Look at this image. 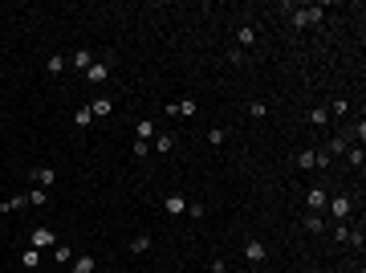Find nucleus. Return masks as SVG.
Listing matches in <instances>:
<instances>
[{
    "mask_svg": "<svg viewBox=\"0 0 366 273\" xmlns=\"http://www.w3.org/2000/svg\"><path fill=\"white\" fill-rule=\"evenodd\" d=\"M53 245H57L53 228H45V224H41V228H33V249H53Z\"/></svg>",
    "mask_w": 366,
    "mask_h": 273,
    "instance_id": "f257e3e1",
    "label": "nucleus"
},
{
    "mask_svg": "<svg viewBox=\"0 0 366 273\" xmlns=\"http://www.w3.org/2000/svg\"><path fill=\"white\" fill-rule=\"evenodd\" d=\"M106 78H110V65H106V61H94V65L86 69V82H94V86H102Z\"/></svg>",
    "mask_w": 366,
    "mask_h": 273,
    "instance_id": "f03ea898",
    "label": "nucleus"
},
{
    "mask_svg": "<svg viewBox=\"0 0 366 273\" xmlns=\"http://www.w3.org/2000/svg\"><path fill=\"white\" fill-rule=\"evenodd\" d=\"M314 21H321V8H297L293 12V25L301 29V25H314Z\"/></svg>",
    "mask_w": 366,
    "mask_h": 273,
    "instance_id": "7ed1b4c3",
    "label": "nucleus"
},
{
    "mask_svg": "<svg viewBox=\"0 0 366 273\" xmlns=\"http://www.w3.org/2000/svg\"><path fill=\"white\" fill-rule=\"evenodd\" d=\"M163 208H167V212H171V216H179V212H187V200H183V196H179V192H171V196H167V200H163Z\"/></svg>",
    "mask_w": 366,
    "mask_h": 273,
    "instance_id": "20e7f679",
    "label": "nucleus"
},
{
    "mask_svg": "<svg viewBox=\"0 0 366 273\" xmlns=\"http://www.w3.org/2000/svg\"><path fill=\"white\" fill-rule=\"evenodd\" d=\"M151 147H155L159 155H167V151L175 147V135H171V131H163V135H155V139H151Z\"/></svg>",
    "mask_w": 366,
    "mask_h": 273,
    "instance_id": "39448f33",
    "label": "nucleus"
},
{
    "mask_svg": "<svg viewBox=\"0 0 366 273\" xmlns=\"http://www.w3.org/2000/svg\"><path fill=\"white\" fill-rule=\"evenodd\" d=\"M244 257H248V261H264V257H268V249H264L261 241H248V245H244Z\"/></svg>",
    "mask_w": 366,
    "mask_h": 273,
    "instance_id": "423d86ee",
    "label": "nucleus"
},
{
    "mask_svg": "<svg viewBox=\"0 0 366 273\" xmlns=\"http://www.w3.org/2000/svg\"><path fill=\"white\" fill-rule=\"evenodd\" d=\"M21 261H25V269H41V249H25V253H21Z\"/></svg>",
    "mask_w": 366,
    "mask_h": 273,
    "instance_id": "0eeeda50",
    "label": "nucleus"
},
{
    "mask_svg": "<svg viewBox=\"0 0 366 273\" xmlns=\"http://www.w3.org/2000/svg\"><path fill=\"white\" fill-rule=\"evenodd\" d=\"M330 212H334L338 220H346V216H350V196H338V200L330 204Z\"/></svg>",
    "mask_w": 366,
    "mask_h": 273,
    "instance_id": "6e6552de",
    "label": "nucleus"
},
{
    "mask_svg": "<svg viewBox=\"0 0 366 273\" xmlns=\"http://www.w3.org/2000/svg\"><path fill=\"white\" fill-rule=\"evenodd\" d=\"M253 41H257V29H253V25H240V33H236V45L244 49V45H253Z\"/></svg>",
    "mask_w": 366,
    "mask_h": 273,
    "instance_id": "1a4fd4ad",
    "label": "nucleus"
},
{
    "mask_svg": "<svg viewBox=\"0 0 366 273\" xmlns=\"http://www.w3.org/2000/svg\"><path fill=\"white\" fill-rule=\"evenodd\" d=\"M297 167H301V171H310V167H317V151H314V147H305V151L297 155Z\"/></svg>",
    "mask_w": 366,
    "mask_h": 273,
    "instance_id": "9d476101",
    "label": "nucleus"
},
{
    "mask_svg": "<svg viewBox=\"0 0 366 273\" xmlns=\"http://www.w3.org/2000/svg\"><path fill=\"white\" fill-rule=\"evenodd\" d=\"M25 196H29V204H33V208H41V204L49 200V192H45V188H29Z\"/></svg>",
    "mask_w": 366,
    "mask_h": 273,
    "instance_id": "9b49d317",
    "label": "nucleus"
},
{
    "mask_svg": "<svg viewBox=\"0 0 366 273\" xmlns=\"http://www.w3.org/2000/svg\"><path fill=\"white\" fill-rule=\"evenodd\" d=\"M25 204H29V196L21 192V196H12V200H4V204H0V212H16V208H25Z\"/></svg>",
    "mask_w": 366,
    "mask_h": 273,
    "instance_id": "f8f14e48",
    "label": "nucleus"
},
{
    "mask_svg": "<svg viewBox=\"0 0 366 273\" xmlns=\"http://www.w3.org/2000/svg\"><path fill=\"white\" fill-rule=\"evenodd\" d=\"M155 135H159V131H155V122H151V118H143V122H139V139H143V143H151Z\"/></svg>",
    "mask_w": 366,
    "mask_h": 273,
    "instance_id": "ddd939ff",
    "label": "nucleus"
},
{
    "mask_svg": "<svg viewBox=\"0 0 366 273\" xmlns=\"http://www.w3.org/2000/svg\"><path fill=\"white\" fill-rule=\"evenodd\" d=\"M90 114H98V118H106V114H114V102H110V98H98V102L90 106Z\"/></svg>",
    "mask_w": 366,
    "mask_h": 273,
    "instance_id": "4468645a",
    "label": "nucleus"
},
{
    "mask_svg": "<svg viewBox=\"0 0 366 273\" xmlns=\"http://www.w3.org/2000/svg\"><path fill=\"white\" fill-rule=\"evenodd\" d=\"M305 204H310V208H325V192H321V188H314V192H310V196H305Z\"/></svg>",
    "mask_w": 366,
    "mask_h": 273,
    "instance_id": "2eb2a0df",
    "label": "nucleus"
},
{
    "mask_svg": "<svg viewBox=\"0 0 366 273\" xmlns=\"http://www.w3.org/2000/svg\"><path fill=\"white\" fill-rule=\"evenodd\" d=\"M73 65H78V69H90V65H94V53H90V49H78Z\"/></svg>",
    "mask_w": 366,
    "mask_h": 273,
    "instance_id": "dca6fc26",
    "label": "nucleus"
},
{
    "mask_svg": "<svg viewBox=\"0 0 366 273\" xmlns=\"http://www.w3.org/2000/svg\"><path fill=\"white\" fill-rule=\"evenodd\" d=\"M53 179H57V171H53V167H41V171H37V188H49Z\"/></svg>",
    "mask_w": 366,
    "mask_h": 273,
    "instance_id": "f3484780",
    "label": "nucleus"
},
{
    "mask_svg": "<svg viewBox=\"0 0 366 273\" xmlns=\"http://www.w3.org/2000/svg\"><path fill=\"white\" fill-rule=\"evenodd\" d=\"M73 273H94V257H90V253L78 257V261H73Z\"/></svg>",
    "mask_w": 366,
    "mask_h": 273,
    "instance_id": "a211bd4d",
    "label": "nucleus"
},
{
    "mask_svg": "<svg viewBox=\"0 0 366 273\" xmlns=\"http://www.w3.org/2000/svg\"><path fill=\"white\" fill-rule=\"evenodd\" d=\"M73 122H78V126H90V122H94V114H90V106L73 110Z\"/></svg>",
    "mask_w": 366,
    "mask_h": 273,
    "instance_id": "6ab92c4d",
    "label": "nucleus"
},
{
    "mask_svg": "<svg viewBox=\"0 0 366 273\" xmlns=\"http://www.w3.org/2000/svg\"><path fill=\"white\" fill-rule=\"evenodd\" d=\"M147 249H151V236H134L130 241V253H147Z\"/></svg>",
    "mask_w": 366,
    "mask_h": 273,
    "instance_id": "aec40b11",
    "label": "nucleus"
},
{
    "mask_svg": "<svg viewBox=\"0 0 366 273\" xmlns=\"http://www.w3.org/2000/svg\"><path fill=\"white\" fill-rule=\"evenodd\" d=\"M321 228H325V224H321V216H317V212H310V216H305V232H321Z\"/></svg>",
    "mask_w": 366,
    "mask_h": 273,
    "instance_id": "412c9836",
    "label": "nucleus"
},
{
    "mask_svg": "<svg viewBox=\"0 0 366 273\" xmlns=\"http://www.w3.org/2000/svg\"><path fill=\"white\" fill-rule=\"evenodd\" d=\"M325 118H330V110L321 106V110H310V122H314V126H325Z\"/></svg>",
    "mask_w": 366,
    "mask_h": 273,
    "instance_id": "4be33fe9",
    "label": "nucleus"
},
{
    "mask_svg": "<svg viewBox=\"0 0 366 273\" xmlns=\"http://www.w3.org/2000/svg\"><path fill=\"white\" fill-rule=\"evenodd\" d=\"M53 257H57V261H61V265H65V261H69V257H73V249H69V245H57V249H53Z\"/></svg>",
    "mask_w": 366,
    "mask_h": 273,
    "instance_id": "5701e85b",
    "label": "nucleus"
},
{
    "mask_svg": "<svg viewBox=\"0 0 366 273\" xmlns=\"http://www.w3.org/2000/svg\"><path fill=\"white\" fill-rule=\"evenodd\" d=\"M61 69H65V57L53 53V57H49V74H61Z\"/></svg>",
    "mask_w": 366,
    "mask_h": 273,
    "instance_id": "b1692460",
    "label": "nucleus"
},
{
    "mask_svg": "<svg viewBox=\"0 0 366 273\" xmlns=\"http://www.w3.org/2000/svg\"><path fill=\"white\" fill-rule=\"evenodd\" d=\"M248 114H253V118H264V114H268V106H264V102H253V106H248Z\"/></svg>",
    "mask_w": 366,
    "mask_h": 273,
    "instance_id": "393cba45",
    "label": "nucleus"
},
{
    "mask_svg": "<svg viewBox=\"0 0 366 273\" xmlns=\"http://www.w3.org/2000/svg\"><path fill=\"white\" fill-rule=\"evenodd\" d=\"M208 143H216V147L224 143V131H220V126H211V131H208Z\"/></svg>",
    "mask_w": 366,
    "mask_h": 273,
    "instance_id": "a878e982",
    "label": "nucleus"
},
{
    "mask_svg": "<svg viewBox=\"0 0 366 273\" xmlns=\"http://www.w3.org/2000/svg\"><path fill=\"white\" fill-rule=\"evenodd\" d=\"M179 114H196V98H183L179 102Z\"/></svg>",
    "mask_w": 366,
    "mask_h": 273,
    "instance_id": "bb28decb",
    "label": "nucleus"
},
{
    "mask_svg": "<svg viewBox=\"0 0 366 273\" xmlns=\"http://www.w3.org/2000/svg\"><path fill=\"white\" fill-rule=\"evenodd\" d=\"M0 131H4V118H0Z\"/></svg>",
    "mask_w": 366,
    "mask_h": 273,
    "instance_id": "cd10ccee",
    "label": "nucleus"
}]
</instances>
